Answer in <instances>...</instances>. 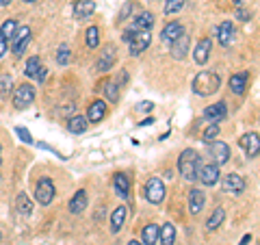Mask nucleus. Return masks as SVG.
I'll return each mask as SVG.
<instances>
[{
    "mask_svg": "<svg viewBox=\"0 0 260 245\" xmlns=\"http://www.w3.org/2000/svg\"><path fill=\"white\" fill-rule=\"evenodd\" d=\"M200 167H202L200 154L195 152V150H191V148L182 150L180 159H178V171H180V176L184 178L186 182L198 180V169H200Z\"/></svg>",
    "mask_w": 260,
    "mask_h": 245,
    "instance_id": "1",
    "label": "nucleus"
},
{
    "mask_svg": "<svg viewBox=\"0 0 260 245\" xmlns=\"http://www.w3.org/2000/svg\"><path fill=\"white\" fill-rule=\"evenodd\" d=\"M219 87H221V76L217 72H200L193 78V94L198 96H213Z\"/></svg>",
    "mask_w": 260,
    "mask_h": 245,
    "instance_id": "2",
    "label": "nucleus"
},
{
    "mask_svg": "<svg viewBox=\"0 0 260 245\" xmlns=\"http://www.w3.org/2000/svg\"><path fill=\"white\" fill-rule=\"evenodd\" d=\"M35 200L42 204V206H48V204H52V200H54V182L50 180V178H39V180H37Z\"/></svg>",
    "mask_w": 260,
    "mask_h": 245,
    "instance_id": "3",
    "label": "nucleus"
},
{
    "mask_svg": "<svg viewBox=\"0 0 260 245\" xmlns=\"http://www.w3.org/2000/svg\"><path fill=\"white\" fill-rule=\"evenodd\" d=\"M30 44V28L28 26H22L13 33L11 37V50L15 56H22L24 52H26V48Z\"/></svg>",
    "mask_w": 260,
    "mask_h": 245,
    "instance_id": "4",
    "label": "nucleus"
},
{
    "mask_svg": "<svg viewBox=\"0 0 260 245\" xmlns=\"http://www.w3.org/2000/svg\"><path fill=\"white\" fill-rule=\"evenodd\" d=\"M152 44V35H150V30H139V33H135L133 37H130V42H128V50L133 56H139L143 50H148V46Z\"/></svg>",
    "mask_w": 260,
    "mask_h": 245,
    "instance_id": "5",
    "label": "nucleus"
},
{
    "mask_svg": "<svg viewBox=\"0 0 260 245\" xmlns=\"http://www.w3.org/2000/svg\"><path fill=\"white\" fill-rule=\"evenodd\" d=\"M32 100H35V87L32 85L24 83L15 89V94H13V107L15 109H26L28 104H32Z\"/></svg>",
    "mask_w": 260,
    "mask_h": 245,
    "instance_id": "6",
    "label": "nucleus"
},
{
    "mask_svg": "<svg viewBox=\"0 0 260 245\" xmlns=\"http://www.w3.org/2000/svg\"><path fill=\"white\" fill-rule=\"evenodd\" d=\"M115 52H117V50H115V46H113V44L104 46L102 52L98 54V59H95V70H98V72H111L113 65H115V59H117Z\"/></svg>",
    "mask_w": 260,
    "mask_h": 245,
    "instance_id": "7",
    "label": "nucleus"
},
{
    "mask_svg": "<svg viewBox=\"0 0 260 245\" xmlns=\"http://www.w3.org/2000/svg\"><path fill=\"white\" fill-rule=\"evenodd\" d=\"M145 200L150 204H160L165 200V185H162L160 178H152L145 185Z\"/></svg>",
    "mask_w": 260,
    "mask_h": 245,
    "instance_id": "8",
    "label": "nucleus"
},
{
    "mask_svg": "<svg viewBox=\"0 0 260 245\" xmlns=\"http://www.w3.org/2000/svg\"><path fill=\"white\" fill-rule=\"evenodd\" d=\"M208 154H210V159L215 161V165H225V163L230 161V145L215 139L213 143H208Z\"/></svg>",
    "mask_w": 260,
    "mask_h": 245,
    "instance_id": "9",
    "label": "nucleus"
},
{
    "mask_svg": "<svg viewBox=\"0 0 260 245\" xmlns=\"http://www.w3.org/2000/svg\"><path fill=\"white\" fill-rule=\"evenodd\" d=\"M221 187H223V191L225 193H234V195H241L243 191H245V187H247V182H245V178H243L241 174H228L225 178H223V182H221Z\"/></svg>",
    "mask_w": 260,
    "mask_h": 245,
    "instance_id": "10",
    "label": "nucleus"
},
{
    "mask_svg": "<svg viewBox=\"0 0 260 245\" xmlns=\"http://www.w3.org/2000/svg\"><path fill=\"white\" fill-rule=\"evenodd\" d=\"M219 165H215V163H210V165H202L198 169V178H200V182L204 185V187H213L219 182Z\"/></svg>",
    "mask_w": 260,
    "mask_h": 245,
    "instance_id": "11",
    "label": "nucleus"
},
{
    "mask_svg": "<svg viewBox=\"0 0 260 245\" xmlns=\"http://www.w3.org/2000/svg\"><path fill=\"white\" fill-rule=\"evenodd\" d=\"M239 145L243 150H245V154L249 159H256L258 157V152H260V139H258V133H247V135H243L239 139Z\"/></svg>",
    "mask_w": 260,
    "mask_h": 245,
    "instance_id": "12",
    "label": "nucleus"
},
{
    "mask_svg": "<svg viewBox=\"0 0 260 245\" xmlns=\"http://www.w3.org/2000/svg\"><path fill=\"white\" fill-rule=\"evenodd\" d=\"M228 117V107L225 102H217V104H210V107L204 109V119L210 121V124H219Z\"/></svg>",
    "mask_w": 260,
    "mask_h": 245,
    "instance_id": "13",
    "label": "nucleus"
},
{
    "mask_svg": "<svg viewBox=\"0 0 260 245\" xmlns=\"http://www.w3.org/2000/svg\"><path fill=\"white\" fill-rule=\"evenodd\" d=\"M154 13H150V11H143V13H139L137 18L133 20V24H130V33H139V30H152V26H154Z\"/></svg>",
    "mask_w": 260,
    "mask_h": 245,
    "instance_id": "14",
    "label": "nucleus"
},
{
    "mask_svg": "<svg viewBox=\"0 0 260 245\" xmlns=\"http://www.w3.org/2000/svg\"><path fill=\"white\" fill-rule=\"evenodd\" d=\"M172 48H169V52H172V56L176 61H184V56H186V52H189V35L186 33H182L180 37L176 39V42H172L169 44Z\"/></svg>",
    "mask_w": 260,
    "mask_h": 245,
    "instance_id": "15",
    "label": "nucleus"
},
{
    "mask_svg": "<svg viewBox=\"0 0 260 245\" xmlns=\"http://www.w3.org/2000/svg\"><path fill=\"white\" fill-rule=\"evenodd\" d=\"M182 33H184V26L180 22H169V24H165V28L160 30V42L162 44H172L182 35Z\"/></svg>",
    "mask_w": 260,
    "mask_h": 245,
    "instance_id": "16",
    "label": "nucleus"
},
{
    "mask_svg": "<svg viewBox=\"0 0 260 245\" xmlns=\"http://www.w3.org/2000/svg\"><path fill=\"white\" fill-rule=\"evenodd\" d=\"M234 35H237V30H234V24L232 22H221L217 28V42L221 46H230L234 42Z\"/></svg>",
    "mask_w": 260,
    "mask_h": 245,
    "instance_id": "17",
    "label": "nucleus"
},
{
    "mask_svg": "<svg viewBox=\"0 0 260 245\" xmlns=\"http://www.w3.org/2000/svg\"><path fill=\"white\" fill-rule=\"evenodd\" d=\"M104 117H107V102H104V100H95V102L89 104L87 121H93V124H98V121H102Z\"/></svg>",
    "mask_w": 260,
    "mask_h": 245,
    "instance_id": "18",
    "label": "nucleus"
},
{
    "mask_svg": "<svg viewBox=\"0 0 260 245\" xmlns=\"http://www.w3.org/2000/svg\"><path fill=\"white\" fill-rule=\"evenodd\" d=\"M95 13V3L93 0H78L74 3V18L76 20H87Z\"/></svg>",
    "mask_w": 260,
    "mask_h": 245,
    "instance_id": "19",
    "label": "nucleus"
},
{
    "mask_svg": "<svg viewBox=\"0 0 260 245\" xmlns=\"http://www.w3.org/2000/svg\"><path fill=\"white\" fill-rule=\"evenodd\" d=\"M247 80H249V72L247 70H241L237 72L232 78H230V89H232V94H245V89H247Z\"/></svg>",
    "mask_w": 260,
    "mask_h": 245,
    "instance_id": "20",
    "label": "nucleus"
},
{
    "mask_svg": "<svg viewBox=\"0 0 260 245\" xmlns=\"http://www.w3.org/2000/svg\"><path fill=\"white\" fill-rule=\"evenodd\" d=\"M210 48H213V42H210V39H200V44L195 46V50H193L195 63L204 65L208 61V56H210Z\"/></svg>",
    "mask_w": 260,
    "mask_h": 245,
    "instance_id": "21",
    "label": "nucleus"
},
{
    "mask_svg": "<svg viewBox=\"0 0 260 245\" xmlns=\"http://www.w3.org/2000/svg\"><path fill=\"white\" fill-rule=\"evenodd\" d=\"M204 202H206L204 191L191 189V193H189V213L191 215H200L202 208H204Z\"/></svg>",
    "mask_w": 260,
    "mask_h": 245,
    "instance_id": "22",
    "label": "nucleus"
},
{
    "mask_svg": "<svg viewBox=\"0 0 260 245\" xmlns=\"http://www.w3.org/2000/svg\"><path fill=\"white\" fill-rule=\"evenodd\" d=\"M68 208H70L72 215H80V213H83V210L87 208V191H85V189H78V191L74 193V198L70 200Z\"/></svg>",
    "mask_w": 260,
    "mask_h": 245,
    "instance_id": "23",
    "label": "nucleus"
},
{
    "mask_svg": "<svg viewBox=\"0 0 260 245\" xmlns=\"http://www.w3.org/2000/svg\"><path fill=\"white\" fill-rule=\"evenodd\" d=\"M113 189H115V193L121 200H126L130 195V178L126 174H115V178H113Z\"/></svg>",
    "mask_w": 260,
    "mask_h": 245,
    "instance_id": "24",
    "label": "nucleus"
},
{
    "mask_svg": "<svg viewBox=\"0 0 260 245\" xmlns=\"http://www.w3.org/2000/svg\"><path fill=\"white\" fill-rule=\"evenodd\" d=\"M126 215H128L126 206H117V208L111 213V232H113V234H117V232L121 230V228H124Z\"/></svg>",
    "mask_w": 260,
    "mask_h": 245,
    "instance_id": "25",
    "label": "nucleus"
},
{
    "mask_svg": "<svg viewBox=\"0 0 260 245\" xmlns=\"http://www.w3.org/2000/svg\"><path fill=\"white\" fill-rule=\"evenodd\" d=\"M158 243L160 245H174L176 243V228L174 224H165L158 228Z\"/></svg>",
    "mask_w": 260,
    "mask_h": 245,
    "instance_id": "26",
    "label": "nucleus"
},
{
    "mask_svg": "<svg viewBox=\"0 0 260 245\" xmlns=\"http://www.w3.org/2000/svg\"><path fill=\"white\" fill-rule=\"evenodd\" d=\"M87 117H83V115H72L70 119H68V130L70 133H74V135H83L85 130H87Z\"/></svg>",
    "mask_w": 260,
    "mask_h": 245,
    "instance_id": "27",
    "label": "nucleus"
},
{
    "mask_svg": "<svg viewBox=\"0 0 260 245\" xmlns=\"http://www.w3.org/2000/svg\"><path fill=\"white\" fill-rule=\"evenodd\" d=\"M141 243L143 245H156L158 243V226L156 224H148L141 232Z\"/></svg>",
    "mask_w": 260,
    "mask_h": 245,
    "instance_id": "28",
    "label": "nucleus"
},
{
    "mask_svg": "<svg viewBox=\"0 0 260 245\" xmlns=\"http://www.w3.org/2000/svg\"><path fill=\"white\" fill-rule=\"evenodd\" d=\"M223 219H225V210L217 206V208L213 210V215L208 217V222H206V230H208V232H215L217 228L223 224Z\"/></svg>",
    "mask_w": 260,
    "mask_h": 245,
    "instance_id": "29",
    "label": "nucleus"
},
{
    "mask_svg": "<svg viewBox=\"0 0 260 245\" xmlns=\"http://www.w3.org/2000/svg\"><path fill=\"white\" fill-rule=\"evenodd\" d=\"M15 206H18V213L24 215V217H28L32 213V202L26 193H20L18 195V200H15Z\"/></svg>",
    "mask_w": 260,
    "mask_h": 245,
    "instance_id": "30",
    "label": "nucleus"
},
{
    "mask_svg": "<svg viewBox=\"0 0 260 245\" xmlns=\"http://www.w3.org/2000/svg\"><path fill=\"white\" fill-rule=\"evenodd\" d=\"M13 89V78L9 74H3L0 76V100H7Z\"/></svg>",
    "mask_w": 260,
    "mask_h": 245,
    "instance_id": "31",
    "label": "nucleus"
},
{
    "mask_svg": "<svg viewBox=\"0 0 260 245\" xmlns=\"http://www.w3.org/2000/svg\"><path fill=\"white\" fill-rule=\"evenodd\" d=\"M85 39H87L89 48H98V46H100V28H98V26H89L87 33H85Z\"/></svg>",
    "mask_w": 260,
    "mask_h": 245,
    "instance_id": "32",
    "label": "nucleus"
},
{
    "mask_svg": "<svg viewBox=\"0 0 260 245\" xmlns=\"http://www.w3.org/2000/svg\"><path fill=\"white\" fill-rule=\"evenodd\" d=\"M219 133H221V128H219V124H210V126L204 130V133H202V141H204L206 145H208V143H213L215 139L219 137Z\"/></svg>",
    "mask_w": 260,
    "mask_h": 245,
    "instance_id": "33",
    "label": "nucleus"
},
{
    "mask_svg": "<svg viewBox=\"0 0 260 245\" xmlns=\"http://www.w3.org/2000/svg\"><path fill=\"white\" fill-rule=\"evenodd\" d=\"M39 68H42V61H39V56H30V59L26 61V70H24V74H26L28 78H35Z\"/></svg>",
    "mask_w": 260,
    "mask_h": 245,
    "instance_id": "34",
    "label": "nucleus"
},
{
    "mask_svg": "<svg viewBox=\"0 0 260 245\" xmlns=\"http://www.w3.org/2000/svg\"><path fill=\"white\" fill-rule=\"evenodd\" d=\"M15 30H18V22H15V20H7V22H3V26H0V35H3L5 39H11Z\"/></svg>",
    "mask_w": 260,
    "mask_h": 245,
    "instance_id": "35",
    "label": "nucleus"
},
{
    "mask_svg": "<svg viewBox=\"0 0 260 245\" xmlns=\"http://www.w3.org/2000/svg\"><path fill=\"white\" fill-rule=\"evenodd\" d=\"M104 94H107L109 100L115 104L119 100V85L117 83H107V85H104Z\"/></svg>",
    "mask_w": 260,
    "mask_h": 245,
    "instance_id": "36",
    "label": "nucleus"
},
{
    "mask_svg": "<svg viewBox=\"0 0 260 245\" xmlns=\"http://www.w3.org/2000/svg\"><path fill=\"white\" fill-rule=\"evenodd\" d=\"M133 11H135V3H133V0L124 3V7H121L119 13H117V24H121L124 20H128V15H133Z\"/></svg>",
    "mask_w": 260,
    "mask_h": 245,
    "instance_id": "37",
    "label": "nucleus"
},
{
    "mask_svg": "<svg viewBox=\"0 0 260 245\" xmlns=\"http://www.w3.org/2000/svg\"><path fill=\"white\" fill-rule=\"evenodd\" d=\"M182 7H184V0H165V13L167 15L182 11Z\"/></svg>",
    "mask_w": 260,
    "mask_h": 245,
    "instance_id": "38",
    "label": "nucleus"
},
{
    "mask_svg": "<svg viewBox=\"0 0 260 245\" xmlns=\"http://www.w3.org/2000/svg\"><path fill=\"white\" fill-rule=\"evenodd\" d=\"M70 59H72L70 48L63 44V46L59 48V50H56V63H59V65H68V63H70Z\"/></svg>",
    "mask_w": 260,
    "mask_h": 245,
    "instance_id": "39",
    "label": "nucleus"
},
{
    "mask_svg": "<svg viewBox=\"0 0 260 245\" xmlns=\"http://www.w3.org/2000/svg\"><path fill=\"white\" fill-rule=\"evenodd\" d=\"M15 133L20 135V139H22L24 143H32V137H30V133H28L26 128H22V126H20V128H15Z\"/></svg>",
    "mask_w": 260,
    "mask_h": 245,
    "instance_id": "40",
    "label": "nucleus"
},
{
    "mask_svg": "<svg viewBox=\"0 0 260 245\" xmlns=\"http://www.w3.org/2000/svg\"><path fill=\"white\" fill-rule=\"evenodd\" d=\"M7 50H9V39H5L3 35H0V59L7 54Z\"/></svg>",
    "mask_w": 260,
    "mask_h": 245,
    "instance_id": "41",
    "label": "nucleus"
},
{
    "mask_svg": "<svg viewBox=\"0 0 260 245\" xmlns=\"http://www.w3.org/2000/svg\"><path fill=\"white\" fill-rule=\"evenodd\" d=\"M237 18H239L241 22H247V20L251 18V13H249V11H245V9H239V11H237Z\"/></svg>",
    "mask_w": 260,
    "mask_h": 245,
    "instance_id": "42",
    "label": "nucleus"
},
{
    "mask_svg": "<svg viewBox=\"0 0 260 245\" xmlns=\"http://www.w3.org/2000/svg\"><path fill=\"white\" fill-rule=\"evenodd\" d=\"M46 76H48V70H46V68H39V72H37L35 80H39V83H44V80H46Z\"/></svg>",
    "mask_w": 260,
    "mask_h": 245,
    "instance_id": "43",
    "label": "nucleus"
},
{
    "mask_svg": "<svg viewBox=\"0 0 260 245\" xmlns=\"http://www.w3.org/2000/svg\"><path fill=\"white\" fill-rule=\"evenodd\" d=\"M137 109H139V111H152V109H154V104H152V102H141Z\"/></svg>",
    "mask_w": 260,
    "mask_h": 245,
    "instance_id": "44",
    "label": "nucleus"
},
{
    "mask_svg": "<svg viewBox=\"0 0 260 245\" xmlns=\"http://www.w3.org/2000/svg\"><path fill=\"white\" fill-rule=\"evenodd\" d=\"M251 241V234H245V236H243V239H241V245H247Z\"/></svg>",
    "mask_w": 260,
    "mask_h": 245,
    "instance_id": "45",
    "label": "nucleus"
},
{
    "mask_svg": "<svg viewBox=\"0 0 260 245\" xmlns=\"http://www.w3.org/2000/svg\"><path fill=\"white\" fill-rule=\"evenodd\" d=\"M145 124H148V126H150V124H154V117H145V119L141 121V126H145Z\"/></svg>",
    "mask_w": 260,
    "mask_h": 245,
    "instance_id": "46",
    "label": "nucleus"
},
{
    "mask_svg": "<svg viewBox=\"0 0 260 245\" xmlns=\"http://www.w3.org/2000/svg\"><path fill=\"white\" fill-rule=\"evenodd\" d=\"M13 3V0H0V5H3V7H7V5H11Z\"/></svg>",
    "mask_w": 260,
    "mask_h": 245,
    "instance_id": "47",
    "label": "nucleus"
},
{
    "mask_svg": "<svg viewBox=\"0 0 260 245\" xmlns=\"http://www.w3.org/2000/svg\"><path fill=\"white\" fill-rule=\"evenodd\" d=\"M232 3H234V5H237V7H241L243 3H245V0H232Z\"/></svg>",
    "mask_w": 260,
    "mask_h": 245,
    "instance_id": "48",
    "label": "nucleus"
},
{
    "mask_svg": "<svg viewBox=\"0 0 260 245\" xmlns=\"http://www.w3.org/2000/svg\"><path fill=\"white\" fill-rule=\"evenodd\" d=\"M128 245H143L141 241H128Z\"/></svg>",
    "mask_w": 260,
    "mask_h": 245,
    "instance_id": "49",
    "label": "nucleus"
},
{
    "mask_svg": "<svg viewBox=\"0 0 260 245\" xmlns=\"http://www.w3.org/2000/svg\"><path fill=\"white\" fill-rule=\"evenodd\" d=\"M24 3H26V5H32V3H37V0H24Z\"/></svg>",
    "mask_w": 260,
    "mask_h": 245,
    "instance_id": "50",
    "label": "nucleus"
},
{
    "mask_svg": "<svg viewBox=\"0 0 260 245\" xmlns=\"http://www.w3.org/2000/svg\"><path fill=\"white\" fill-rule=\"evenodd\" d=\"M0 236H3V234H0Z\"/></svg>",
    "mask_w": 260,
    "mask_h": 245,
    "instance_id": "51",
    "label": "nucleus"
}]
</instances>
